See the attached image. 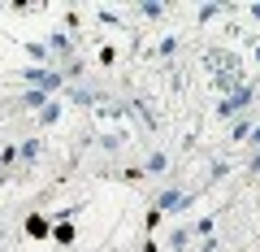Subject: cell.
I'll use <instances>...</instances> for the list:
<instances>
[{"label": "cell", "mask_w": 260, "mask_h": 252, "mask_svg": "<svg viewBox=\"0 0 260 252\" xmlns=\"http://www.w3.org/2000/svg\"><path fill=\"white\" fill-rule=\"evenodd\" d=\"M22 78H26L30 87H39V92H65V70H44V66H26L22 70Z\"/></svg>", "instance_id": "6da1fadb"}, {"label": "cell", "mask_w": 260, "mask_h": 252, "mask_svg": "<svg viewBox=\"0 0 260 252\" xmlns=\"http://www.w3.org/2000/svg\"><path fill=\"white\" fill-rule=\"evenodd\" d=\"M251 100H256V87H247V83H239V87H234V92L225 96L221 104H217V113H221L225 122H234V118H243V109H247Z\"/></svg>", "instance_id": "7a4b0ae2"}, {"label": "cell", "mask_w": 260, "mask_h": 252, "mask_svg": "<svg viewBox=\"0 0 260 252\" xmlns=\"http://www.w3.org/2000/svg\"><path fill=\"white\" fill-rule=\"evenodd\" d=\"M152 209H160V213H186V209H195V196L191 191H156Z\"/></svg>", "instance_id": "3957f363"}, {"label": "cell", "mask_w": 260, "mask_h": 252, "mask_svg": "<svg viewBox=\"0 0 260 252\" xmlns=\"http://www.w3.org/2000/svg\"><path fill=\"white\" fill-rule=\"evenodd\" d=\"M44 44H48V52H52V61H56V57H70V52H74V44H70V35H65V31H52Z\"/></svg>", "instance_id": "277c9868"}, {"label": "cell", "mask_w": 260, "mask_h": 252, "mask_svg": "<svg viewBox=\"0 0 260 252\" xmlns=\"http://www.w3.org/2000/svg\"><path fill=\"white\" fill-rule=\"evenodd\" d=\"M26 235H30V239H48V235H52L48 217L44 213H26Z\"/></svg>", "instance_id": "5b68a950"}, {"label": "cell", "mask_w": 260, "mask_h": 252, "mask_svg": "<svg viewBox=\"0 0 260 252\" xmlns=\"http://www.w3.org/2000/svg\"><path fill=\"white\" fill-rule=\"evenodd\" d=\"M48 100H52V96H48V92H39V87H30V92H26V96H22V100H18V109L35 113V109H44Z\"/></svg>", "instance_id": "8992f818"}, {"label": "cell", "mask_w": 260, "mask_h": 252, "mask_svg": "<svg viewBox=\"0 0 260 252\" xmlns=\"http://www.w3.org/2000/svg\"><path fill=\"white\" fill-rule=\"evenodd\" d=\"M52 239H56V243H74V239H78L74 222H70V217H56V226H52Z\"/></svg>", "instance_id": "52a82bcc"}, {"label": "cell", "mask_w": 260, "mask_h": 252, "mask_svg": "<svg viewBox=\"0 0 260 252\" xmlns=\"http://www.w3.org/2000/svg\"><path fill=\"white\" fill-rule=\"evenodd\" d=\"M195 243V235H191V226H178V231H169V248L174 252H186Z\"/></svg>", "instance_id": "ba28073f"}, {"label": "cell", "mask_w": 260, "mask_h": 252, "mask_svg": "<svg viewBox=\"0 0 260 252\" xmlns=\"http://www.w3.org/2000/svg\"><path fill=\"white\" fill-rule=\"evenodd\" d=\"M251 131H256V122H247V118H234V126H230V139H234V144H247V139H251Z\"/></svg>", "instance_id": "9c48e42d"}, {"label": "cell", "mask_w": 260, "mask_h": 252, "mask_svg": "<svg viewBox=\"0 0 260 252\" xmlns=\"http://www.w3.org/2000/svg\"><path fill=\"white\" fill-rule=\"evenodd\" d=\"M213 226H217V217L204 213L200 222H191V235H195V239H213Z\"/></svg>", "instance_id": "30bf717a"}, {"label": "cell", "mask_w": 260, "mask_h": 252, "mask_svg": "<svg viewBox=\"0 0 260 252\" xmlns=\"http://www.w3.org/2000/svg\"><path fill=\"white\" fill-rule=\"evenodd\" d=\"M26 57H30V61H39V66H48V61H52L48 44H39V39H30V44H26Z\"/></svg>", "instance_id": "8fae6325"}, {"label": "cell", "mask_w": 260, "mask_h": 252, "mask_svg": "<svg viewBox=\"0 0 260 252\" xmlns=\"http://www.w3.org/2000/svg\"><path fill=\"white\" fill-rule=\"evenodd\" d=\"M39 148H44L39 139H22V144H18V161H26V165H30V161L39 157Z\"/></svg>", "instance_id": "7c38bea8"}, {"label": "cell", "mask_w": 260, "mask_h": 252, "mask_svg": "<svg viewBox=\"0 0 260 252\" xmlns=\"http://www.w3.org/2000/svg\"><path fill=\"white\" fill-rule=\"evenodd\" d=\"M56 118H61V100H48L44 109H39V122H44V126H52Z\"/></svg>", "instance_id": "4fadbf2b"}, {"label": "cell", "mask_w": 260, "mask_h": 252, "mask_svg": "<svg viewBox=\"0 0 260 252\" xmlns=\"http://www.w3.org/2000/svg\"><path fill=\"white\" fill-rule=\"evenodd\" d=\"M165 165H169V161H165V152H152V157H148V165H143V174H160Z\"/></svg>", "instance_id": "5bb4252c"}, {"label": "cell", "mask_w": 260, "mask_h": 252, "mask_svg": "<svg viewBox=\"0 0 260 252\" xmlns=\"http://www.w3.org/2000/svg\"><path fill=\"white\" fill-rule=\"evenodd\" d=\"M139 13H143V18H165V5H156V0H143Z\"/></svg>", "instance_id": "9a60e30c"}, {"label": "cell", "mask_w": 260, "mask_h": 252, "mask_svg": "<svg viewBox=\"0 0 260 252\" xmlns=\"http://www.w3.org/2000/svg\"><path fill=\"white\" fill-rule=\"evenodd\" d=\"M95 22H104V26H126V22H121L113 9H95Z\"/></svg>", "instance_id": "2e32d148"}, {"label": "cell", "mask_w": 260, "mask_h": 252, "mask_svg": "<svg viewBox=\"0 0 260 252\" xmlns=\"http://www.w3.org/2000/svg\"><path fill=\"white\" fill-rule=\"evenodd\" d=\"M5 165H18V144H9V148H0V170Z\"/></svg>", "instance_id": "e0dca14e"}, {"label": "cell", "mask_w": 260, "mask_h": 252, "mask_svg": "<svg viewBox=\"0 0 260 252\" xmlns=\"http://www.w3.org/2000/svg\"><path fill=\"white\" fill-rule=\"evenodd\" d=\"M225 5H217V0H208V5H200V22H208V18H217Z\"/></svg>", "instance_id": "ac0fdd59"}, {"label": "cell", "mask_w": 260, "mask_h": 252, "mask_svg": "<svg viewBox=\"0 0 260 252\" xmlns=\"http://www.w3.org/2000/svg\"><path fill=\"white\" fill-rule=\"evenodd\" d=\"M160 217H165V213H160V209H148V235H152V231H156V226H160Z\"/></svg>", "instance_id": "d6986e66"}, {"label": "cell", "mask_w": 260, "mask_h": 252, "mask_svg": "<svg viewBox=\"0 0 260 252\" xmlns=\"http://www.w3.org/2000/svg\"><path fill=\"white\" fill-rule=\"evenodd\" d=\"M121 178H126V183H139V178H143V165H130V170H126Z\"/></svg>", "instance_id": "ffe728a7"}, {"label": "cell", "mask_w": 260, "mask_h": 252, "mask_svg": "<svg viewBox=\"0 0 260 252\" xmlns=\"http://www.w3.org/2000/svg\"><path fill=\"white\" fill-rule=\"evenodd\" d=\"M174 48H178V39H174V35H165V39H160V57H169Z\"/></svg>", "instance_id": "44dd1931"}, {"label": "cell", "mask_w": 260, "mask_h": 252, "mask_svg": "<svg viewBox=\"0 0 260 252\" xmlns=\"http://www.w3.org/2000/svg\"><path fill=\"white\" fill-rule=\"evenodd\" d=\"M247 148H251V152H256V157H260V126H256V131H251V139H247Z\"/></svg>", "instance_id": "7402d4cb"}, {"label": "cell", "mask_w": 260, "mask_h": 252, "mask_svg": "<svg viewBox=\"0 0 260 252\" xmlns=\"http://www.w3.org/2000/svg\"><path fill=\"white\" fill-rule=\"evenodd\" d=\"M247 13H251L256 22H260V0H251V5H247Z\"/></svg>", "instance_id": "603a6c76"}, {"label": "cell", "mask_w": 260, "mask_h": 252, "mask_svg": "<svg viewBox=\"0 0 260 252\" xmlns=\"http://www.w3.org/2000/svg\"><path fill=\"white\" fill-rule=\"evenodd\" d=\"M143 252H160V248H156V239H152V235H148V239H143Z\"/></svg>", "instance_id": "cb8c5ba5"}, {"label": "cell", "mask_w": 260, "mask_h": 252, "mask_svg": "<svg viewBox=\"0 0 260 252\" xmlns=\"http://www.w3.org/2000/svg\"><path fill=\"white\" fill-rule=\"evenodd\" d=\"M217 248V239H204V243H200V252H213Z\"/></svg>", "instance_id": "d4e9b609"}, {"label": "cell", "mask_w": 260, "mask_h": 252, "mask_svg": "<svg viewBox=\"0 0 260 252\" xmlns=\"http://www.w3.org/2000/svg\"><path fill=\"white\" fill-rule=\"evenodd\" d=\"M256 66H260V44H256Z\"/></svg>", "instance_id": "484cf974"}]
</instances>
